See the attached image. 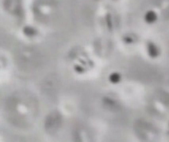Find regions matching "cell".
I'll return each mask as SVG.
<instances>
[{"label": "cell", "instance_id": "obj_1", "mask_svg": "<svg viewBox=\"0 0 169 142\" xmlns=\"http://www.w3.org/2000/svg\"><path fill=\"white\" fill-rule=\"evenodd\" d=\"M35 102L32 98L27 95H17L14 97L10 99L8 102V111L12 118L17 119L16 122H29L27 115L32 118L35 111Z\"/></svg>", "mask_w": 169, "mask_h": 142}, {"label": "cell", "instance_id": "obj_2", "mask_svg": "<svg viewBox=\"0 0 169 142\" xmlns=\"http://www.w3.org/2000/svg\"><path fill=\"white\" fill-rule=\"evenodd\" d=\"M62 117L58 111H53L48 115L45 122V127L50 134H54L59 131L62 124Z\"/></svg>", "mask_w": 169, "mask_h": 142}, {"label": "cell", "instance_id": "obj_3", "mask_svg": "<svg viewBox=\"0 0 169 142\" xmlns=\"http://www.w3.org/2000/svg\"><path fill=\"white\" fill-rule=\"evenodd\" d=\"M156 15L153 12H149L145 16V20L148 23H152L156 20Z\"/></svg>", "mask_w": 169, "mask_h": 142}, {"label": "cell", "instance_id": "obj_4", "mask_svg": "<svg viewBox=\"0 0 169 142\" xmlns=\"http://www.w3.org/2000/svg\"><path fill=\"white\" fill-rule=\"evenodd\" d=\"M119 77H118L117 75H113L111 77V80L113 82H117L119 80Z\"/></svg>", "mask_w": 169, "mask_h": 142}]
</instances>
